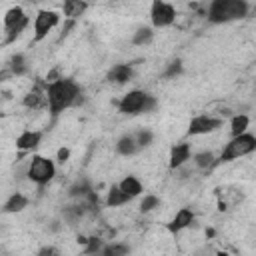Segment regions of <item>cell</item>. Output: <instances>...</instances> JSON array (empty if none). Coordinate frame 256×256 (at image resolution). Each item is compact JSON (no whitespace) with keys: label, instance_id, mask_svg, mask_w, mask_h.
<instances>
[{"label":"cell","instance_id":"21","mask_svg":"<svg viewBox=\"0 0 256 256\" xmlns=\"http://www.w3.org/2000/svg\"><path fill=\"white\" fill-rule=\"evenodd\" d=\"M248 126H250V118L246 114H236L230 122V132H232V136H238V134L246 132Z\"/></svg>","mask_w":256,"mask_h":256},{"label":"cell","instance_id":"19","mask_svg":"<svg viewBox=\"0 0 256 256\" xmlns=\"http://www.w3.org/2000/svg\"><path fill=\"white\" fill-rule=\"evenodd\" d=\"M130 202V198L118 188V184L116 186H112L110 190H108V196H106V206H110V208H118V206H124V204H128Z\"/></svg>","mask_w":256,"mask_h":256},{"label":"cell","instance_id":"22","mask_svg":"<svg viewBox=\"0 0 256 256\" xmlns=\"http://www.w3.org/2000/svg\"><path fill=\"white\" fill-rule=\"evenodd\" d=\"M154 40V30L152 28H138L132 36V44L134 46H146Z\"/></svg>","mask_w":256,"mask_h":256},{"label":"cell","instance_id":"4","mask_svg":"<svg viewBox=\"0 0 256 256\" xmlns=\"http://www.w3.org/2000/svg\"><path fill=\"white\" fill-rule=\"evenodd\" d=\"M154 106H156V100L150 94H146L144 90H132V92H128L120 100V104H118L120 112L122 114H128V116L150 112V110H154Z\"/></svg>","mask_w":256,"mask_h":256},{"label":"cell","instance_id":"29","mask_svg":"<svg viewBox=\"0 0 256 256\" xmlns=\"http://www.w3.org/2000/svg\"><path fill=\"white\" fill-rule=\"evenodd\" d=\"M70 148H66V146H62V148H58V152H56V162L58 164H66L68 160H70Z\"/></svg>","mask_w":256,"mask_h":256},{"label":"cell","instance_id":"15","mask_svg":"<svg viewBox=\"0 0 256 256\" xmlns=\"http://www.w3.org/2000/svg\"><path fill=\"white\" fill-rule=\"evenodd\" d=\"M118 188L132 200V198H138L140 194H142V190H144V186H142V182L136 178V176H126L120 184H118Z\"/></svg>","mask_w":256,"mask_h":256},{"label":"cell","instance_id":"11","mask_svg":"<svg viewBox=\"0 0 256 256\" xmlns=\"http://www.w3.org/2000/svg\"><path fill=\"white\" fill-rule=\"evenodd\" d=\"M192 222H194V212L190 208H180L176 212V216L172 218V222L168 224V230L172 234H178V232L186 230L188 226H192Z\"/></svg>","mask_w":256,"mask_h":256},{"label":"cell","instance_id":"32","mask_svg":"<svg viewBox=\"0 0 256 256\" xmlns=\"http://www.w3.org/2000/svg\"><path fill=\"white\" fill-rule=\"evenodd\" d=\"M40 254H54V248H42Z\"/></svg>","mask_w":256,"mask_h":256},{"label":"cell","instance_id":"27","mask_svg":"<svg viewBox=\"0 0 256 256\" xmlns=\"http://www.w3.org/2000/svg\"><path fill=\"white\" fill-rule=\"evenodd\" d=\"M134 138H136V142H138V146H140V150H142V148H148V146L152 144L154 134H152L150 130H140L138 134H134Z\"/></svg>","mask_w":256,"mask_h":256},{"label":"cell","instance_id":"25","mask_svg":"<svg viewBox=\"0 0 256 256\" xmlns=\"http://www.w3.org/2000/svg\"><path fill=\"white\" fill-rule=\"evenodd\" d=\"M158 204H160V198L154 196V194H148V196H144L142 202H140V212H142V214L152 212L154 208H158Z\"/></svg>","mask_w":256,"mask_h":256},{"label":"cell","instance_id":"30","mask_svg":"<svg viewBox=\"0 0 256 256\" xmlns=\"http://www.w3.org/2000/svg\"><path fill=\"white\" fill-rule=\"evenodd\" d=\"M180 72H182V60H174V62H170V66L166 70V76L170 78V76H176Z\"/></svg>","mask_w":256,"mask_h":256},{"label":"cell","instance_id":"2","mask_svg":"<svg viewBox=\"0 0 256 256\" xmlns=\"http://www.w3.org/2000/svg\"><path fill=\"white\" fill-rule=\"evenodd\" d=\"M250 6L246 0H212L208 10V20L212 24H226L246 18Z\"/></svg>","mask_w":256,"mask_h":256},{"label":"cell","instance_id":"16","mask_svg":"<svg viewBox=\"0 0 256 256\" xmlns=\"http://www.w3.org/2000/svg\"><path fill=\"white\" fill-rule=\"evenodd\" d=\"M138 150H140V146H138L134 134H126L116 142V152L122 156H134Z\"/></svg>","mask_w":256,"mask_h":256},{"label":"cell","instance_id":"8","mask_svg":"<svg viewBox=\"0 0 256 256\" xmlns=\"http://www.w3.org/2000/svg\"><path fill=\"white\" fill-rule=\"evenodd\" d=\"M222 120L220 118H212V116H196L190 120L188 124V134L190 136H202V134H210L222 128Z\"/></svg>","mask_w":256,"mask_h":256},{"label":"cell","instance_id":"17","mask_svg":"<svg viewBox=\"0 0 256 256\" xmlns=\"http://www.w3.org/2000/svg\"><path fill=\"white\" fill-rule=\"evenodd\" d=\"M26 206H28V198H26L24 194H20V192H14V194L6 200L4 212H8V214H18V212H22Z\"/></svg>","mask_w":256,"mask_h":256},{"label":"cell","instance_id":"10","mask_svg":"<svg viewBox=\"0 0 256 256\" xmlns=\"http://www.w3.org/2000/svg\"><path fill=\"white\" fill-rule=\"evenodd\" d=\"M190 156H192V148H190V144H186V142L174 144L172 150H170V162H168V164H170L172 170L182 168V166L190 160Z\"/></svg>","mask_w":256,"mask_h":256},{"label":"cell","instance_id":"1","mask_svg":"<svg viewBox=\"0 0 256 256\" xmlns=\"http://www.w3.org/2000/svg\"><path fill=\"white\" fill-rule=\"evenodd\" d=\"M46 98L52 118H58L64 110L78 106L82 102V90L76 84V80L62 76L54 82H46Z\"/></svg>","mask_w":256,"mask_h":256},{"label":"cell","instance_id":"14","mask_svg":"<svg viewBox=\"0 0 256 256\" xmlns=\"http://www.w3.org/2000/svg\"><path fill=\"white\" fill-rule=\"evenodd\" d=\"M88 10V0H64L62 12L68 20H78Z\"/></svg>","mask_w":256,"mask_h":256},{"label":"cell","instance_id":"31","mask_svg":"<svg viewBox=\"0 0 256 256\" xmlns=\"http://www.w3.org/2000/svg\"><path fill=\"white\" fill-rule=\"evenodd\" d=\"M70 28H74V20H68V22H66V26L62 28V36H60V38L68 36V30H70Z\"/></svg>","mask_w":256,"mask_h":256},{"label":"cell","instance_id":"26","mask_svg":"<svg viewBox=\"0 0 256 256\" xmlns=\"http://www.w3.org/2000/svg\"><path fill=\"white\" fill-rule=\"evenodd\" d=\"M130 248L124 246V244H110V246H104L102 248V254L106 256H122V254H128Z\"/></svg>","mask_w":256,"mask_h":256},{"label":"cell","instance_id":"20","mask_svg":"<svg viewBox=\"0 0 256 256\" xmlns=\"http://www.w3.org/2000/svg\"><path fill=\"white\" fill-rule=\"evenodd\" d=\"M8 70L12 72V76H22L28 72V62L24 54H14L8 62Z\"/></svg>","mask_w":256,"mask_h":256},{"label":"cell","instance_id":"33","mask_svg":"<svg viewBox=\"0 0 256 256\" xmlns=\"http://www.w3.org/2000/svg\"><path fill=\"white\" fill-rule=\"evenodd\" d=\"M32 2H38V0H32Z\"/></svg>","mask_w":256,"mask_h":256},{"label":"cell","instance_id":"3","mask_svg":"<svg viewBox=\"0 0 256 256\" xmlns=\"http://www.w3.org/2000/svg\"><path fill=\"white\" fill-rule=\"evenodd\" d=\"M254 150H256V136L250 134V132H242L238 136H232V140L224 146V150L220 154V160L222 162H230V160L248 156Z\"/></svg>","mask_w":256,"mask_h":256},{"label":"cell","instance_id":"24","mask_svg":"<svg viewBox=\"0 0 256 256\" xmlns=\"http://www.w3.org/2000/svg\"><path fill=\"white\" fill-rule=\"evenodd\" d=\"M194 164H196L198 168L206 170V168L214 166V154H212V152H208V150L198 152V154H194Z\"/></svg>","mask_w":256,"mask_h":256},{"label":"cell","instance_id":"13","mask_svg":"<svg viewBox=\"0 0 256 256\" xmlns=\"http://www.w3.org/2000/svg\"><path fill=\"white\" fill-rule=\"evenodd\" d=\"M132 76H134V70H132L130 64H116V66H112V70L108 72V80H110L112 84H118V86L128 84V82L132 80Z\"/></svg>","mask_w":256,"mask_h":256},{"label":"cell","instance_id":"6","mask_svg":"<svg viewBox=\"0 0 256 256\" xmlns=\"http://www.w3.org/2000/svg\"><path fill=\"white\" fill-rule=\"evenodd\" d=\"M60 24V14L54 10H40L34 18V42H42Z\"/></svg>","mask_w":256,"mask_h":256},{"label":"cell","instance_id":"7","mask_svg":"<svg viewBox=\"0 0 256 256\" xmlns=\"http://www.w3.org/2000/svg\"><path fill=\"white\" fill-rule=\"evenodd\" d=\"M150 20L154 28H166L172 26L176 20V8L170 2L164 0H154L152 8H150Z\"/></svg>","mask_w":256,"mask_h":256},{"label":"cell","instance_id":"23","mask_svg":"<svg viewBox=\"0 0 256 256\" xmlns=\"http://www.w3.org/2000/svg\"><path fill=\"white\" fill-rule=\"evenodd\" d=\"M26 14H24V10L20 8V6H12L6 14H4V28H8V26H12V24H16L18 20H22Z\"/></svg>","mask_w":256,"mask_h":256},{"label":"cell","instance_id":"18","mask_svg":"<svg viewBox=\"0 0 256 256\" xmlns=\"http://www.w3.org/2000/svg\"><path fill=\"white\" fill-rule=\"evenodd\" d=\"M28 24H30V18L28 16H24L22 20H18L16 24H12V26H8V28H4V32H6V44H12V42H16V38H20L22 36V32L28 28Z\"/></svg>","mask_w":256,"mask_h":256},{"label":"cell","instance_id":"12","mask_svg":"<svg viewBox=\"0 0 256 256\" xmlns=\"http://www.w3.org/2000/svg\"><path fill=\"white\" fill-rule=\"evenodd\" d=\"M24 106L32 108V110H40L44 106H48V98H46V84H40L38 88H34L32 92H28L24 96Z\"/></svg>","mask_w":256,"mask_h":256},{"label":"cell","instance_id":"28","mask_svg":"<svg viewBox=\"0 0 256 256\" xmlns=\"http://www.w3.org/2000/svg\"><path fill=\"white\" fill-rule=\"evenodd\" d=\"M102 240L98 238V236H90L88 238V242H86V250L84 252H88V254H94V252H102Z\"/></svg>","mask_w":256,"mask_h":256},{"label":"cell","instance_id":"9","mask_svg":"<svg viewBox=\"0 0 256 256\" xmlns=\"http://www.w3.org/2000/svg\"><path fill=\"white\" fill-rule=\"evenodd\" d=\"M42 142V132L38 130H24L18 138H16V148L20 152H32L40 146Z\"/></svg>","mask_w":256,"mask_h":256},{"label":"cell","instance_id":"5","mask_svg":"<svg viewBox=\"0 0 256 256\" xmlns=\"http://www.w3.org/2000/svg\"><path fill=\"white\" fill-rule=\"evenodd\" d=\"M26 176H28L34 184L46 186V184L56 176V164H54L50 158L36 154V156H32V160H30V164H28V168H26Z\"/></svg>","mask_w":256,"mask_h":256}]
</instances>
